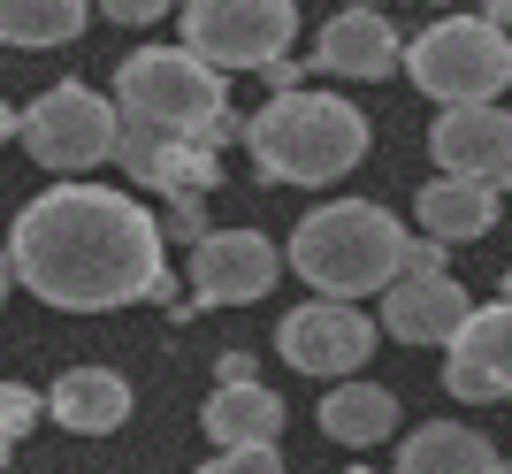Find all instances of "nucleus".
I'll use <instances>...</instances> for the list:
<instances>
[{
	"label": "nucleus",
	"instance_id": "obj_17",
	"mask_svg": "<svg viewBox=\"0 0 512 474\" xmlns=\"http://www.w3.org/2000/svg\"><path fill=\"white\" fill-rule=\"evenodd\" d=\"M497 199L490 184H467V176H428L421 184V237L436 245H474V237L497 230Z\"/></svg>",
	"mask_w": 512,
	"mask_h": 474
},
{
	"label": "nucleus",
	"instance_id": "obj_16",
	"mask_svg": "<svg viewBox=\"0 0 512 474\" xmlns=\"http://www.w3.org/2000/svg\"><path fill=\"white\" fill-rule=\"evenodd\" d=\"M115 169L146 192L176 199V192H214L222 184V153L214 146H138V138H115Z\"/></svg>",
	"mask_w": 512,
	"mask_h": 474
},
{
	"label": "nucleus",
	"instance_id": "obj_22",
	"mask_svg": "<svg viewBox=\"0 0 512 474\" xmlns=\"http://www.w3.org/2000/svg\"><path fill=\"white\" fill-rule=\"evenodd\" d=\"M214 222H207V192H176L169 215H161V237H184V245H199Z\"/></svg>",
	"mask_w": 512,
	"mask_h": 474
},
{
	"label": "nucleus",
	"instance_id": "obj_32",
	"mask_svg": "<svg viewBox=\"0 0 512 474\" xmlns=\"http://www.w3.org/2000/svg\"><path fill=\"white\" fill-rule=\"evenodd\" d=\"M352 8H375V0H352Z\"/></svg>",
	"mask_w": 512,
	"mask_h": 474
},
{
	"label": "nucleus",
	"instance_id": "obj_5",
	"mask_svg": "<svg viewBox=\"0 0 512 474\" xmlns=\"http://www.w3.org/2000/svg\"><path fill=\"white\" fill-rule=\"evenodd\" d=\"M398 69L413 77V92H428L436 108H490L512 85V31L490 16H459L444 8L436 23H421L398 54Z\"/></svg>",
	"mask_w": 512,
	"mask_h": 474
},
{
	"label": "nucleus",
	"instance_id": "obj_19",
	"mask_svg": "<svg viewBox=\"0 0 512 474\" xmlns=\"http://www.w3.org/2000/svg\"><path fill=\"white\" fill-rule=\"evenodd\" d=\"M321 436L367 452V444L398 436V398H390L383 383H360V375H352V383H337L329 398H321Z\"/></svg>",
	"mask_w": 512,
	"mask_h": 474
},
{
	"label": "nucleus",
	"instance_id": "obj_7",
	"mask_svg": "<svg viewBox=\"0 0 512 474\" xmlns=\"http://www.w3.org/2000/svg\"><path fill=\"white\" fill-rule=\"evenodd\" d=\"M299 39V0H184V46L214 77L268 69Z\"/></svg>",
	"mask_w": 512,
	"mask_h": 474
},
{
	"label": "nucleus",
	"instance_id": "obj_10",
	"mask_svg": "<svg viewBox=\"0 0 512 474\" xmlns=\"http://www.w3.org/2000/svg\"><path fill=\"white\" fill-rule=\"evenodd\" d=\"M444 390L459 406L512 398V299H490L459 322V337L444 345Z\"/></svg>",
	"mask_w": 512,
	"mask_h": 474
},
{
	"label": "nucleus",
	"instance_id": "obj_12",
	"mask_svg": "<svg viewBox=\"0 0 512 474\" xmlns=\"http://www.w3.org/2000/svg\"><path fill=\"white\" fill-rule=\"evenodd\" d=\"M467 314H474V299L451 268H436V276H398L383 291V329L398 345H451Z\"/></svg>",
	"mask_w": 512,
	"mask_h": 474
},
{
	"label": "nucleus",
	"instance_id": "obj_14",
	"mask_svg": "<svg viewBox=\"0 0 512 474\" xmlns=\"http://www.w3.org/2000/svg\"><path fill=\"white\" fill-rule=\"evenodd\" d=\"M46 421L69 436H115L130 421V383L115 367H69L46 390Z\"/></svg>",
	"mask_w": 512,
	"mask_h": 474
},
{
	"label": "nucleus",
	"instance_id": "obj_21",
	"mask_svg": "<svg viewBox=\"0 0 512 474\" xmlns=\"http://www.w3.org/2000/svg\"><path fill=\"white\" fill-rule=\"evenodd\" d=\"M46 421V390H23V383H0V459L16 452V436Z\"/></svg>",
	"mask_w": 512,
	"mask_h": 474
},
{
	"label": "nucleus",
	"instance_id": "obj_26",
	"mask_svg": "<svg viewBox=\"0 0 512 474\" xmlns=\"http://www.w3.org/2000/svg\"><path fill=\"white\" fill-rule=\"evenodd\" d=\"M214 383H260L253 352H222V367H214Z\"/></svg>",
	"mask_w": 512,
	"mask_h": 474
},
{
	"label": "nucleus",
	"instance_id": "obj_27",
	"mask_svg": "<svg viewBox=\"0 0 512 474\" xmlns=\"http://www.w3.org/2000/svg\"><path fill=\"white\" fill-rule=\"evenodd\" d=\"M260 77H268V85H276V92H299V62H291V54H283V62H268V69H260Z\"/></svg>",
	"mask_w": 512,
	"mask_h": 474
},
{
	"label": "nucleus",
	"instance_id": "obj_20",
	"mask_svg": "<svg viewBox=\"0 0 512 474\" xmlns=\"http://www.w3.org/2000/svg\"><path fill=\"white\" fill-rule=\"evenodd\" d=\"M85 23L92 0H0V46H23V54L85 39Z\"/></svg>",
	"mask_w": 512,
	"mask_h": 474
},
{
	"label": "nucleus",
	"instance_id": "obj_3",
	"mask_svg": "<svg viewBox=\"0 0 512 474\" xmlns=\"http://www.w3.org/2000/svg\"><path fill=\"white\" fill-rule=\"evenodd\" d=\"M406 222L375 207V199H321L314 215L291 230L283 260H291V276L321 299H344L360 306L367 291H390L398 268H406Z\"/></svg>",
	"mask_w": 512,
	"mask_h": 474
},
{
	"label": "nucleus",
	"instance_id": "obj_31",
	"mask_svg": "<svg viewBox=\"0 0 512 474\" xmlns=\"http://www.w3.org/2000/svg\"><path fill=\"white\" fill-rule=\"evenodd\" d=\"M428 8H459V0H428Z\"/></svg>",
	"mask_w": 512,
	"mask_h": 474
},
{
	"label": "nucleus",
	"instance_id": "obj_24",
	"mask_svg": "<svg viewBox=\"0 0 512 474\" xmlns=\"http://www.w3.org/2000/svg\"><path fill=\"white\" fill-rule=\"evenodd\" d=\"M176 0H92V16H107V23H123V31H146V23H161Z\"/></svg>",
	"mask_w": 512,
	"mask_h": 474
},
{
	"label": "nucleus",
	"instance_id": "obj_15",
	"mask_svg": "<svg viewBox=\"0 0 512 474\" xmlns=\"http://www.w3.org/2000/svg\"><path fill=\"white\" fill-rule=\"evenodd\" d=\"M390 474H505L497 444L467 421H421V429L398 444V467Z\"/></svg>",
	"mask_w": 512,
	"mask_h": 474
},
{
	"label": "nucleus",
	"instance_id": "obj_29",
	"mask_svg": "<svg viewBox=\"0 0 512 474\" xmlns=\"http://www.w3.org/2000/svg\"><path fill=\"white\" fill-rule=\"evenodd\" d=\"M8 283H16V276H8V245H0V299H8Z\"/></svg>",
	"mask_w": 512,
	"mask_h": 474
},
{
	"label": "nucleus",
	"instance_id": "obj_34",
	"mask_svg": "<svg viewBox=\"0 0 512 474\" xmlns=\"http://www.w3.org/2000/svg\"><path fill=\"white\" fill-rule=\"evenodd\" d=\"M352 474H367V467H352Z\"/></svg>",
	"mask_w": 512,
	"mask_h": 474
},
{
	"label": "nucleus",
	"instance_id": "obj_2",
	"mask_svg": "<svg viewBox=\"0 0 512 474\" xmlns=\"http://www.w3.org/2000/svg\"><path fill=\"white\" fill-rule=\"evenodd\" d=\"M115 138L138 146H230L245 123L222 100V77L199 62L192 46H138L115 69Z\"/></svg>",
	"mask_w": 512,
	"mask_h": 474
},
{
	"label": "nucleus",
	"instance_id": "obj_33",
	"mask_svg": "<svg viewBox=\"0 0 512 474\" xmlns=\"http://www.w3.org/2000/svg\"><path fill=\"white\" fill-rule=\"evenodd\" d=\"M505 474H512V459H505Z\"/></svg>",
	"mask_w": 512,
	"mask_h": 474
},
{
	"label": "nucleus",
	"instance_id": "obj_30",
	"mask_svg": "<svg viewBox=\"0 0 512 474\" xmlns=\"http://www.w3.org/2000/svg\"><path fill=\"white\" fill-rule=\"evenodd\" d=\"M497 291H505V299H512V268H505V283H497Z\"/></svg>",
	"mask_w": 512,
	"mask_h": 474
},
{
	"label": "nucleus",
	"instance_id": "obj_1",
	"mask_svg": "<svg viewBox=\"0 0 512 474\" xmlns=\"http://www.w3.org/2000/svg\"><path fill=\"white\" fill-rule=\"evenodd\" d=\"M161 245V222L130 192L62 176L8 222V276L54 314H115L138 299H176Z\"/></svg>",
	"mask_w": 512,
	"mask_h": 474
},
{
	"label": "nucleus",
	"instance_id": "obj_4",
	"mask_svg": "<svg viewBox=\"0 0 512 474\" xmlns=\"http://www.w3.org/2000/svg\"><path fill=\"white\" fill-rule=\"evenodd\" d=\"M367 146H375V130H367V115L352 108V100H337V92H276L260 115H245V153H253V169L268 176V184H306V192H321V184H337V176H352L367 161Z\"/></svg>",
	"mask_w": 512,
	"mask_h": 474
},
{
	"label": "nucleus",
	"instance_id": "obj_25",
	"mask_svg": "<svg viewBox=\"0 0 512 474\" xmlns=\"http://www.w3.org/2000/svg\"><path fill=\"white\" fill-rule=\"evenodd\" d=\"M444 253H451V245H436V237H406V268H398V276H436Z\"/></svg>",
	"mask_w": 512,
	"mask_h": 474
},
{
	"label": "nucleus",
	"instance_id": "obj_28",
	"mask_svg": "<svg viewBox=\"0 0 512 474\" xmlns=\"http://www.w3.org/2000/svg\"><path fill=\"white\" fill-rule=\"evenodd\" d=\"M8 138H16V108H8V100H0V146H8Z\"/></svg>",
	"mask_w": 512,
	"mask_h": 474
},
{
	"label": "nucleus",
	"instance_id": "obj_6",
	"mask_svg": "<svg viewBox=\"0 0 512 474\" xmlns=\"http://www.w3.org/2000/svg\"><path fill=\"white\" fill-rule=\"evenodd\" d=\"M16 138L39 169H62V176L100 169V161H115V100H107L100 85L62 77V85H46L31 108H16Z\"/></svg>",
	"mask_w": 512,
	"mask_h": 474
},
{
	"label": "nucleus",
	"instance_id": "obj_23",
	"mask_svg": "<svg viewBox=\"0 0 512 474\" xmlns=\"http://www.w3.org/2000/svg\"><path fill=\"white\" fill-rule=\"evenodd\" d=\"M199 474H291L276 459V444H237V452H214Z\"/></svg>",
	"mask_w": 512,
	"mask_h": 474
},
{
	"label": "nucleus",
	"instance_id": "obj_18",
	"mask_svg": "<svg viewBox=\"0 0 512 474\" xmlns=\"http://www.w3.org/2000/svg\"><path fill=\"white\" fill-rule=\"evenodd\" d=\"M207 436H214V452H237V444H276L283 436V398L268 383H214V398H207Z\"/></svg>",
	"mask_w": 512,
	"mask_h": 474
},
{
	"label": "nucleus",
	"instance_id": "obj_8",
	"mask_svg": "<svg viewBox=\"0 0 512 474\" xmlns=\"http://www.w3.org/2000/svg\"><path fill=\"white\" fill-rule=\"evenodd\" d=\"M375 337H383V329L367 322L360 306H344V299H306L299 314H283V322H276L283 367L321 375V383H352V375H360V360L375 352Z\"/></svg>",
	"mask_w": 512,
	"mask_h": 474
},
{
	"label": "nucleus",
	"instance_id": "obj_9",
	"mask_svg": "<svg viewBox=\"0 0 512 474\" xmlns=\"http://www.w3.org/2000/svg\"><path fill=\"white\" fill-rule=\"evenodd\" d=\"M283 276V253L260 230H207L192 245V306H253Z\"/></svg>",
	"mask_w": 512,
	"mask_h": 474
},
{
	"label": "nucleus",
	"instance_id": "obj_13",
	"mask_svg": "<svg viewBox=\"0 0 512 474\" xmlns=\"http://www.w3.org/2000/svg\"><path fill=\"white\" fill-rule=\"evenodd\" d=\"M398 54H406V39H398V23H390L383 8H337V16L321 23V39H314V69H329V77H360V85L390 77Z\"/></svg>",
	"mask_w": 512,
	"mask_h": 474
},
{
	"label": "nucleus",
	"instance_id": "obj_11",
	"mask_svg": "<svg viewBox=\"0 0 512 474\" xmlns=\"http://www.w3.org/2000/svg\"><path fill=\"white\" fill-rule=\"evenodd\" d=\"M428 161L444 176H467V184H490L505 192L512 184V115L497 108H444L428 123Z\"/></svg>",
	"mask_w": 512,
	"mask_h": 474
}]
</instances>
